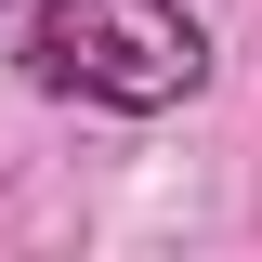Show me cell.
I'll return each mask as SVG.
<instances>
[{
    "label": "cell",
    "instance_id": "obj_1",
    "mask_svg": "<svg viewBox=\"0 0 262 262\" xmlns=\"http://www.w3.org/2000/svg\"><path fill=\"white\" fill-rule=\"evenodd\" d=\"M27 66L53 79V92H92V105H184L196 66H210V39L184 27V0H53L27 27Z\"/></svg>",
    "mask_w": 262,
    "mask_h": 262
}]
</instances>
